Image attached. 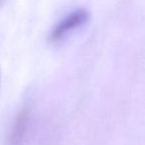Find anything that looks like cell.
Wrapping results in <instances>:
<instances>
[{"label": "cell", "mask_w": 145, "mask_h": 145, "mask_svg": "<svg viewBox=\"0 0 145 145\" xmlns=\"http://www.w3.org/2000/svg\"><path fill=\"white\" fill-rule=\"evenodd\" d=\"M89 20V12L85 8H79L71 12L68 16L62 19L51 31L49 42L53 44L61 42L65 37L77 28H81Z\"/></svg>", "instance_id": "cell-1"}]
</instances>
